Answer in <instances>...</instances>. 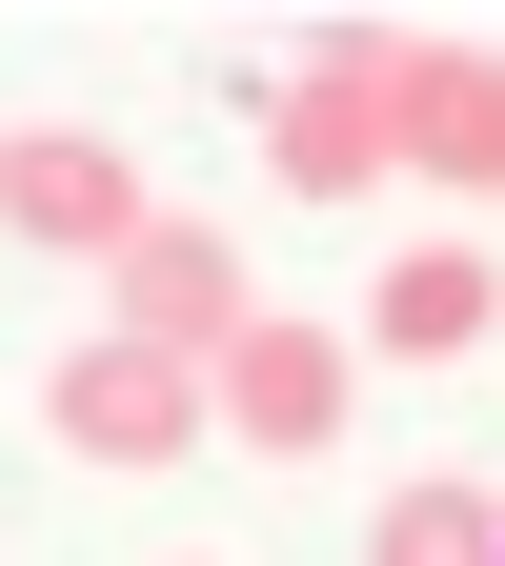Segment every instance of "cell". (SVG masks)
I'll return each instance as SVG.
<instances>
[{"label": "cell", "instance_id": "6da1fadb", "mask_svg": "<svg viewBox=\"0 0 505 566\" xmlns=\"http://www.w3.org/2000/svg\"><path fill=\"white\" fill-rule=\"evenodd\" d=\"M41 424H61V446H82V465H162L182 424H202V385L162 365V344H82V365L41 385Z\"/></svg>", "mask_w": 505, "mask_h": 566}, {"label": "cell", "instance_id": "7a4b0ae2", "mask_svg": "<svg viewBox=\"0 0 505 566\" xmlns=\"http://www.w3.org/2000/svg\"><path fill=\"white\" fill-rule=\"evenodd\" d=\"M0 202H21V243H141L122 142H21V163H0Z\"/></svg>", "mask_w": 505, "mask_h": 566}, {"label": "cell", "instance_id": "3957f363", "mask_svg": "<svg viewBox=\"0 0 505 566\" xmlns=\"http://www.w3.org/2000/svg\"><path fill=\"white\" fill-rule=\"evenodd\" d=\"M122 283H141V344H223V324H243V263L202 243V223H141Z\"/></svg>", "mask_w": 505, "mask_h": 566}, {"label": "cell", "instance_id": "277c9868", "mask_svg": "<svg viewBox=\"0 0 505 566\" xmlns=\"http://www.w3.org/2000/svg\"><path fill=\"white\" fill-rule=\"evenodd\" d=\"M223 365H243V424H263V446H324V405H344V344L324 324H243Z\"/></svg>", "mask_w": 505, "mask_h": 566}, {"label": "cell", "instance_id": "5b68a950", "mask_svg": "<svg viewBox=\"0 0 505 566\" xmlns=\"http://www.w3.org/2000/svg\"><path fill=\"white\" fill-rule=\"evenodd\" d=\"M385 566H505V526L465 506V485H404V506H385Z\"/></svg>", "mask_w": 505, "mask_h": 566}, {"label": "cell", "instance_id": "8992f818", "mask_svg": "<svg viewBox=\"0 0 505 566\" xmlns=\"http://www.w3.org/2000/svg\"><path fill=\"white\" fill-rule=\"evenodd\" d=\"M385 344H485V263H404L385 283Z\"/></svg>", "mask_w": 505, "mask_h": 566}, {"label": "cell", "instance_id": "52a82bcc", "mask_svg": "<svg viewBox=\"0 0 505 566\" xmlns=\"http://www.w3.org/2000/svg\"><path fill=\"white\" fill-rule=\"evenodd\" d=\"M283 163H304V182H344V163H365V102H344V82H324V102H283Z\"/></svg>", "mask_w": 505, "mask_h": 566}, {"label": "cell", "instance_id": "ba28073f", "mask_svg": "<svg viewBox=\"0 0 505 566\" xmlns=\"http://www.w3.org/2000/svg\"><path fill=\"white\" fill-rule=\"evenodd\" d=\"M424 142H445V163H505V82H445V102H424Z\"/></svg>", "mask_w": 505, "mask_h": 566}]
</instances>
